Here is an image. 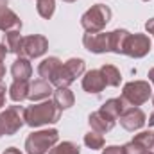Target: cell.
Instances as JSON below:
<instances>
[{"instance_id":"1","label":"cell","mask_w":154,"mask_h":154,"mask_svg":"<svg viewBox=\"0 0 154 154\" xmlns=\"http://www.w3.org/2000/svg\"><path fill=\"white\" fill-rule=\"evenodd\" d=\"M61 118V108L54 100H41L25 108V124L29 127H41L48 124H56Z\"/></svg>"},{"instance_id":"2","label":"cell","mask_w":154,"mask_h":154,"mask_svg":"<svg viewBox=\"0 0 154 154\" xmlns=\"http://www.w3.org/2000/svg\"><path fill=\"white\" fill-rule=\"evenodd\" d=\"M111 14L113 13L106 4H95L81 16V25L86 32H102L111 20Z\"/></svg>"},{"instance_id":"3","label":"cell","mask_w":154,"mask_h":154,"mask_svg":"<svg viewBox=\"0 0 154 154\" xmlns=\"http://www.w3.org/2000/svg\"><path fill=\"white\" fill-rule=\"evenodd\" d=\"M59 140V133L56 129H43L34 131L25 140L27 154H47Z\"/></svg>"},{"instance_id":"4","label":"cell","mask_w":154,"mask_h":154,"mask_svg":"<svg viewBox=\"0 0 154 154\" xmlns=\"http://www.w3.org/2000/svg\"><path fill=\"white\" fill-rule=\"evenodd\" d=\"M25 125V108L9 106L0 113V133L5 136L16 134Z\"/></svg>"},{"instance_id":"5","label":"cell","mask_w":154,"mask_h":154,"mask_svg":"<svg viewBox=\"0 0 154 154\" xmlns=\"http://www.w3.org/2000/svg\"><path fill=\"white\" fill-rule=\"evenodd\" d=\"M122 99L129 106H142L149 99H152V88L147 81H131L124 84Z\"/></svg>"},{"instance_id":"6","label":"cell","mask_w":154,"mask_h":154,"mask_svg":"<svg viewBox=\"0 0 154 154\" xmlns=\"http://www.w3.org/2000/svg\"><path fill=\"white\" fill-rule=\"evenodd\" d=\"M47 50H48V39L41 34H31V36L23 38L18 57L36 59V57H41Z\"/></svg>"},{"instance_id":"7","label":"cell","mask_w":154,"mask_h":154,"mask_svg":"<svg viewBox=\"0 0 154 154\" xmlns=\"http://www.w3.org/2000/svg\"><path fill=\"white\" fill-rule=\"evenodd\" d=\"M151 39L147 34H142V32H134V34H129V38L125 41V48H124V54L129 56V57H134V59H140V57H145L149 52H151Z\"/></svg>"},{"instance_id":"8","label":"cell","mask_w":154,"mask_h":154,"mask_svg":"<svg viewBox=\"0 0 154 154\" xmlns=\"http://www.w3.org/2000/svg\"><path fill=\"white\" fill-rule=\"evenodd\" d=\"M145 122H147V115L138 106L125 108L124 113L120 115V125L125 131H138V129H142L145 125Z\"/></svg>"},{"instance_id":"9","label":"cell","mask_w":154,"mask_h":154,"mask_svg":"<svg viewBox=\"0 0 154 154\" xmlns=\"http://www.w3.org/2000/svg\"><path fill=\"white\" fill-rule=\"evenodd\" d=\"M82 45L93 54H106L109 52V32H86Z\"/></svg>"},{"instance_id":"10","label":"cell","mask_w":154,"mask_h":154,"mask_svg":"<svg viewBox=\"0 0 154 154\" xmlns=\"http://www.w3.org/2000/svg\"><path fill=\"white\" fill-rule=\"evenodd\" d=\"M106 81H104V75L99 70H90V72H84V77H82V90L88 91V93H100L104 88H106Z\"/></svg>"},{"instance_id":"11","label":"cell","mask_w":154,"mask_h":154,"mask_svg":"<svg viewBox=\"0 0 154 154\" xmlns=\"http://www.w3.org/2000/svg\"><path fill=\"white\" fill-rule=\"evenodd\" d=\"M54 93V88L48 81L45 79H36L29 84V99L32 102H39V100H47L50 95Z\"/></svg>"},{"instance_id":"12","label":"cell","mask_w":154,"mask_h":154,"mask_svg":"<svg viewBox=\"0 0 154 154\" xmlns=\"http://www.w3.org/2000/svg\"><path fill=\"white\" fill-rule=\"evenodd\" d=\"M88 124H90V127H91L93 131H97V133H100V134H106V133H109V131L115 127L116 120L106 116L100 109H99V111H93L91 115L88 116Z\"/></svg>"},{"instance_id":"13","label":"cell","mask_w":154,"mask_h":154,"mask_svg":"<svg viewBox=\"0 0 154 154\" xmlns=\"http://www.w3.org/2000/svg\"><path fill=\"white\" fill-rule=\"evenodd\" d=\"M0 31L2 32H9V31H22V20L18 18V14L14 11H11L9 7H5L0 13Z\"/></svg>"},{"instance_id":"14","label":"cell","mask_w":154,"mask_h":154,"mask_svg":"<svg viewBox=\"0 0 154 154\" xmlns=\"http://www.w3.org/2000/svg\"><path fill=\"white\" fill-rule=\"evenodd\" d=\"M125 108H127V102H125L122 97H116V99H109V100H106V102L102 104L100 111H102L106 116L113 118V120H118L120 115L124 113Z\"/></svg>"},{"instance_id":"15","label":"cell","mask_w":154,"mask_h":154,"mask_svg":"<svg viewBox=\"0 0 154 154\" xmlns=\"http://www.w3.org/2000/svg\"><path fill=\"white\" fill-rule=\"evenodd\" d=\"M11 75L14 77V81H29V77L32 75V66H31L29 59L18 57L11 66Z\"/></svg>"},{"instance_id":"16","label":"cell","mask_w":154,"mask_h":154,"mask_svg":"<svg viewBox=\"0 0 154 154\" xmlns=\"http://www.w3.org/2000/svg\"><path fill=\"white\" fill-rule=\"evenodd\" d=\"M129 31L125 29H115L109 32V52H115V54H124V48H125V41L129 38Z\"/></svg>"},{"instance_id":"17","label":"cell","mask_w":154,"mask_h":154,"mask_svg":"<svg viewBox=\"0 0 154 154\" xmlns=\"http://www.w3.org/2000/svg\"><path fill=\"white\" fill-rule=\"evenodd\" d=\"M9 97L14 102H23L29 99V81H13L9 86Z\"/></svg>"},{"instance_id":"18","label":"cell","mask_w":154,"mask_h":154,"mask_svg":"<svg viewBox=\"0 0 154 154\" xmlns=\"http://www.w3.org/2000/svg\"><path fill=\"white\" fill-rule=\"evenodd\" d=\"M61 65V59L56 57V56H50V57H45L38 66V75L45 81H50L52 74L56 72V68Z\"/></svg>"},{"instance_id":"19","label":"cell","mask_w":154,"mask_h":154,"mask_svg":"<svg viewBox=\"0 0 154 154\" xmlns=\"http://www.w3.org/2000/svg\"><path fill=\"white\" fill-rule=\"evenodd\" d=\"M22 41L23 36L20 34V31H9V32H4V45L7 48L9 54H20V48H22Z\"/></svg>"},{"instance_id":"20","label":"cell","mask_w":154,"mask_h":154,"mask_svg":"<svg viewBox=\"0 0 154 154\" xmlns=\"http://www.w3.org/2000/svg\"><path fill=\"white\" fill-rule=\"evenodd\" d=\"M52 95H54V102H56L61 109H68V108H72L74 102H75V97H74V93H72L68 88H56Z\"/></svg>"},{"instance_id":"21","label":"cell","mask_w":154,"mask_h":154,"mask_svg":"<svg viewBox=\"0 0 154 154\" xmlns=\"http://www.w3.org/2000/svg\"><path fill=\"white\" fill-rule=\"evenodd\" d=\"M100 72H102L104 81H106L108 86H113V88L120 86V82H122V75H120V70L116 68L115 65H102Z\"/></svg>"},{"instance_id":"22","label":"cell","mask_w":154,"mask_h":154,"mask_svg":"<svg viewBox=\"0 0 154 154\" xmlns=\"http://www.w3.org/2000/svg\"><path fill=\"white\" fill-rule=\"evenodd\" d=\"M48 154H81V147L74 143V142H61V143H56Z\"/></svg>"},{"instance_id":"23","label":"cell","mask_w":154,"mask_h":154,"mask_svg":"<svg viewBox=\"0 0 154 154\" xmlns=\"http://www.w3.org/2000/svg\"><path fill=\"white\" fill-rule=\"evenodd\" d=\"M84 143H86V147H90L91 151H99V149L104 147V136H102L100 133H97V131L91 129L90 133L84 134Z\"/></svg>"},{"instance_id":"24","label":"cell","mask_w":154,"mask_h":154,"mask_svg":"<svg viewBox=\"0 0 154 154\" xmlns=\"http://www.w3.org/2000/svg\"><path fill=\"white\" fill-rule=\"evenodd\" d=\"M36 11H38V14L41 18L48 20V18H52V14H54V11H56V2H54V0H38Z\"/></svg>"},{"instance_id":"25","label":"cell","mask_w":154,"mask_h":154,"mask_svg":"<svg viewBox=\"0 0 154 154\" xmlns=\"http://www.w3.org/2000/svg\"><path fill=\"white\" fill-rule=\"evenodd\" d=\"M133 142H134V143H138L140 147H143V149L151 151V147H152V143H154V131H142V133L134 134Z\"/></svg>"},{"instance_id":"26","label":"cell","mask_w":154,"mask_h":154,"mask_svg":"<svg viewBox=\"0 0 154 154\" xmlns=\"http://www.w3.org/2000/svg\"><path fill=\"white\" fill-rule=\"evenodd\" d=\"M65 65L70 68V72L75 75V79L81 77L84 74V70H86V63H84V59H81V57H70Z\"/></svg>"},{"instance_id":"27","label":"cell","mask_w":154,"mask_h":154,"mask_svg":"<svg viewBox=\"0 0 154 154\" xmlns=\"http://www.w3.org/2000/svg\"><path fill=\"white\" fill-rule=\"evenodd\" d=\"M9 52H7V48H5V45L4 43H0V81H2V77L5 75V66H4V59H5V56H7Z\"/></svg>"},{"instance_id":"28","label":"cell","mask_w":154,"mask_h":154,"mask_svg":"<svg viewBox=\"0 0 154 154\" xmlns=\"http://www.w3.org/2000/svg\"><path fill=\"white\" fill-rule=\"evenodd\" d=\"M102 154H124V149L118 147V145H109L102 151Z\"/></svg>"},{"instance_id":"29","label":"cell","mask_w":154,"mask_h":154,"mask_svg":"<svg viewBox=\"0 0 154 154\" xmlns=\"http://www.w3.org/2000/svg\"><path fill=\"white\" fill-rule=\"evenodd\" d=\"M5 106V84L0 81V109Z\"/></svg>"},{"instance_id":"30","label":"cell","mask_w":154,"mask_h":154,"mask_svg":"<svg viewBox=\"0 0 154 154\" xmlns=\"http://www.w3.org/2000/svg\"><path fill=\"white\" fill-rule=\"evenodd\" d=\"M145 31H147L149 34H152V36H154V18H151V20L145 23Z\"/></svg>"},{"instance_id":"31","label":"cell","mask_w":154,"mask_h":154,"mask_svg":"<svg viewBox=\"0 0 154 154\" xmlns=\"http://www.w3.org/2000/svg\"><path fill=\"white\" fill-rule=\"evenodd\" d=\"M4 154H22L20 152V149H16V147H9V149H5Z\"/></svg>"},{"instance_id":"32","label":"cell","mask_w":154,"mask_h":154,"mask_svg":"<svg viewBox=\"0 0 154 154\" xmlns=\"http://www.w3.org/2000/svg\"><path fill=\"white\" fill-rule=\"evenodd\" d=\"M7 2H9V0H0V13L7 7Z\"/></svg>"},{"instance_id":"33","label":"cell","mask_w":154,"mask_h":154,"mask_svg":"<svg viewBox=\"0 0 154 154\" xmlns=\"http://www.w3.org/2000/svg\"><path fill=\"white\" fill-rule=\"evenodd\" d=\"M149 81H151V82H152V86H154V68H151V70H149Z\"/></svg>"},{"instance_id":"34","label":"cell","mask_w":154,"mask_h":154,"mask_svg":"<svg viewBox=\"0 0 154 154\" xmlns=\"http://www.w3.org/2000/svg\"><path fill=\"white\" fill-rule=\"evenodd\" d=\"M149 125H151V127H154V111L149 115Z\"/></svg>"},{"instance_id":"35","label":"cell","mask_w":154,"mask_h":154,"mask_svg":"<svg viewBox=\"0 0 154 154\" xmlns=\"http://www.w3.org/2000/svg\"><path fill=\"white\" fill-rule=\"evenodd\" d=\"M63 2H68V4H72V2H77V0H63Z\"/></svg>"},{"instance_id":"36","label":"cell","mask_w":154,"mask_h":154,"mask_svg":"<svg viewBox=\"0 0 154 154\" xmlns=\"http://www.w3.org/2000/svg\"><path fill=\"white\" fill-rule=\"evenodd\" d=\"M151 152H152V154H154V143H152V147H151Z\"/></svg>"},{"instance_id":"37","label":"cell","mask_w":154,"mask_h":154,"mask_svg":"<svg viewBox=\"0 0 154 154\" xmlns=\"http://www.w3.org/2000/svg\"><path fill=\"white\" fill-rule=\"evenodd\" d=\"M152 104H154V95H152Z\"/></svg>"},{"instance_id":"38","label":"cell","mask_w":154,"mask_h":154,"mask_svg":"<svg viewBox=\"0 0 154 154\" xmlns=\"http://www.w3.org/2000/svg\"><path fill=\"white\" fill-rule=\"evenodd\" d=\"M143 2H149V0H143Z\"/></svg>"},{"instance_id":"39","label":"cell","mask_w":154,"mask_h":154,"mask_svg":"<svg viewBox=\"0 0 154 154\" xmlns=\"http://www.w3.org/2000/svg\"><path fill=\"white\" fill-rule=\"evenodd\" d=\"M0 136H2V133H0Z\"/></svg>"}]
</instances>
